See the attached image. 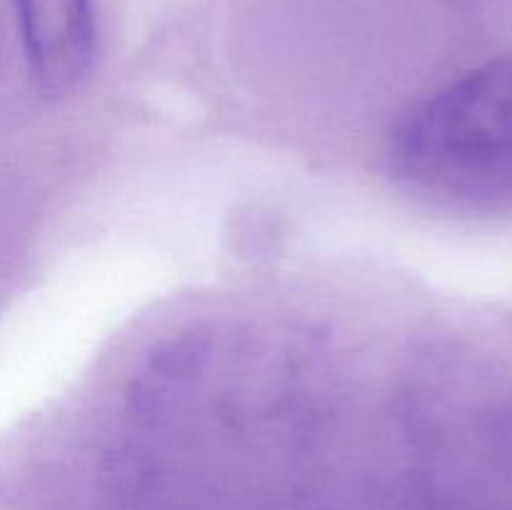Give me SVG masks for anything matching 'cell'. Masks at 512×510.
<instances>
[{
  "label": "cell",
  "mask_w": 512,
  "mask_h": 510,
  "mask_svg": "<svg viewBox=\"0 0 512 510\" xmlns=\"http://www.w3.org/2000/svg\"><path fill=\"white\" fill-rule=\"evenodd\" d=\"M390 175L445 208L512 203V55L488 60L430 93L395 125Z\"/></svg>",
  "instance_id": "obj_1"
},
{
  "label": "cell",
  "mask_w": 512,
  "mask_h": 510,
  "mask_svg": "<svg viewBox=\"0 0 512 510\" xmlns=\"http://www.w3.org/2000/svg\"><path fill=\"white\" fill-rule=\"evenodd\" d=\"M30 80L43 98H65L90 75L98 50L93 0H13Z\"/></svg>",
  "instance_id": "obj_2"
}]
</instances>
